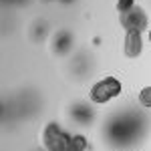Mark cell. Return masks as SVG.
I'll return each mask as SVG.
<instances>
[{
  "label": "cell",
  "mask_w": 151,
  "mask_h": 151,
  "mask_svg": "<svg viewBox=\"0 0 151 151\" xmlns=\"http://www.w3.org/2000/svg\"><path fill=\"white\" fill-rule=\"evenodd\" d=\"M75 47V36L70 30L67 28H60L57 30L52 38H50V50H52V55H57V57H67L70 50Z\"/></svg>",
  "instance_id": "8992f818"
},
{
  "label": "cell",
  "mask_w": 151,
  "mask_h": 151,
  "mask_svg": "<svg viewBox=\"0 0 151 151\" xmlns=\"http://www.w3.org/2000/svg\"><path fill=\"white\" fill-rule=\"evenodd\" d=\"M149 42H151V26H149Z\"/></svg>",
  "instance_id": "9a60e30c"
},
{
  "label": "cell",
  "mask_w": 151,
  "mask_h": 151,
  "mask_svg": "<svg viewBox=\"0 0 151 151\" xmlns=\"http://www.w3.org/2000/svg\"><path fill=\"white\" fill-rule=\"evenodd\" d=\"M123 91V85L117 77H103L97 83H93L91 91H89V101L93 105H107L113 99H117Z\"/></svg>",
  "instance_id": "3957f363"
},
{
  "label": "cell",
  "mask_w": 151,
  "mask_h": 151,
  "mask_svg": "<svg viewBox=\"0 0 151 151\" xmlns=\"http://www.w3.org/2000/svg\"><path fill=\"white\" fill-rule=\"evenodd\" d=\"M47 36H48V24L45 22V20H38V22L32 24V28H30V38H32V40L42 42Z\"/></svg>",
  "instance_id": "9c48e42d"
},
{
  "label": "cell",
  "mask_w": 151,
  "mask_h": 151,
  "mask_svg": "<svg viewBox=\"0 0 151 151\" xmlns=\"http://www.w3.org/2000/svg\"><path fill=\"white\" fill-rule=\"evenodd\" d=\"M147 127H149L147 117L141 111H135V109L117 111L115 115L111 119H107V123H105V139L115 149L133 147L135 143H139L143 139Z\"/></svg>",
  "instance_id": "6da1fadb"
},
{
  "label": "cell",
  "mask_w": 151,
  "mask_h": 151,
  "mask_svg": "<svg viewBox=\"0 0 151 151\" xmlns=\"http://www.w3.org/2000/svg\"><path fill=\"white\" fill-rule=\"evenodd\" d=\"M91 65H93L91 58L87 57L85 52H81L79 57L73 60V69H75V73H77L79 77H87V75L91 73Z\"/></svg>",
  "instance_id": "ba28073f"
},
{
  "label": "cell",
  "mask_w": 151,
  "mask_h": 151,
  "mask_svg": "<svg viewBox=\"0 0 151 151\" xmlns=\"http://www.w3.org/2000/svg\"><path fill=\"white\" fill-rule=\"evenodd\" d=\"M143 52V36L141 32H125L123 38V55L127 58H137Z\"/></svg>",
  "instance_id": "52a82bcc"
},
{
  "label": "cell",
  "mask_w": 151,
  "mask_h": 151,
  "mask_svg": "<svg viewBox=\"0 0 151 151\" xmlns=\"http://www.w3.org/2000/svg\"><path fill=\"white\" fill-rule=\"evenodd\" d=\"M137 101H139V105L143 109H151V87H143L141 89Z\"/></svg>",
  "instance_id": "8fae6325"
},
{
  "label": "cell",
  "mask_w": 151,
  "mask_h": 151,
  "mask_svg": "<svg viewBox=\"0 0 151 151\" xmlns=\"http://www.w3.org/2000/svg\"><path fill=\"white\" fill-rule=\"evenodd\" d=\"M42 149L45 151H75L73 133H69L58 121H48L42 129Z\"/></svg>",
  "instance_id": "7a4b0ae2"
},
{
  "label": "cell",
  "mask_w": 151,
  "mask_h": 151,
  "mask_svg": "<svg viewBox=\"0 0 151 151\" xmlns=\"http://www.w3.org/2000/svg\"><path fill=\"white\" fill-rule=\"evenodd\" d=\"M4 2H6V4H22L24 0H4Z\"/></svg>",
  "instance_id": "4fadbf2b"
},
{
  "label": "cell",
  "mask_w": 151,
  "mask_h": 151,
  "mask_svg": "<svg viewBox=\"0 0 151 151\" xmlns=\"http://www.w3.org/2000/svg\"><path fill=\"white\" fill-rule=\"evenodd\" d=\"M133 6H135V0H117L115 2L117 12H125V10H129V8H133Z\"/></svg>",
  "instance_id": "7c38bea8"
},
{
  "label": "cell",
  "mask_w": 151,
  "mask_h": 151,
  "mask_svg": "<svg viewBox=\"0 0 151 151\" xmlns=\"http://www.w3.org/2000/svg\"><path fill=\"white\" fill-rule=\"evenodd\" d=\"M119 24L125 32H145L149 30V16L141 6H133L125 12H119Z\"/></svg>",
  "instance_id": "277c9868"
},
{
  "label": "cell",
  "mask_w": 151,
  "mask_h": 151,
  "mask_svg": "<svg viewBox=\"0 0 151 151\" xmlns=\"http://www.w3.org/2000/svg\"><path fill=\"white\" fill-rule=\"evenodd\" d=\"M91 143L85 133H73V149L75 151H89Z\"/></svg>",
  "instance_id": "30bf717a"
},
{
  "label": "cell",
  "mask_w": 151,
  "mask_h": 151,
  "mask_svg": "<svg viewBox=\"0 0 151 151\" xmlns=\"http://www.w3.org/2000/svg\"><path fill=\"white\" fill-rule=\"evenodd\" d=\"M67 115H69L73 125H77V127H81V129H87L95 123L97 111H95V107H93L91 101H89V103L77 101V103H73L69 109H67Z\"/></svg>",
  "instance_id": "5b68a950"
},
{
  "label": "cell",
  "mask_w": 151,
  "mask_h": 151,
  "mask_svg": "<svg viewBox=\"0 0 151 151\" xmlns=\"http://www.w3.org/2000/svg\"><path fill=\"white\" fill-rule=\"evenodd\" d=\"M57 2H60V4H73L75 0H57Z\"/></svg>",
  "instance_id": "5bb4252c"
}]
</instances>
